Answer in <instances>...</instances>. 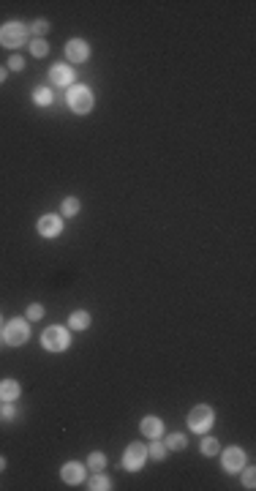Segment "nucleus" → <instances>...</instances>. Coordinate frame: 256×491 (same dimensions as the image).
<instances>
[{
    "instance_id": "nucleus-7",
    "label": "nucleus",
    "mask_w": 256,
    "mask_h": 491,
    "mask_svg": "<svg viewBox=\"0 0 256 491\" xmlns=\"http://www.w3.org/2000/svg\"><path fill=\"white\" fill-rule=\"evenodd\" d=\"M66 55H69L71 63H85V60L90 58V46H87L82 38H71V41L66 44Z\"/></svg>"
},
{
    "instance_id": "nucleus-8",
    "label": "nucleus",
    "mask_w": 256,
    "mask_h": 491,
    "mask_svg": "<svg viewBox=\"0 0 256 491\" xmlns=\"http://www.w3.org/2000/svg\"><path fill=\"white\" fill-rule=\"evenodd\" d=\"M245 464V453L240 448H226L224 450V469L226 472H240Z\"/></svg>"
},
{
    "instance_id": "nucleus-18",
    "label": "nucleus",
    "mask_w": 256,
    "mask_h": 491,
    "mask_svg": "<svg viewBox=\"0 0 256 491\" xmlns=\"http://www.w3.org/2000/svg\"><path fill=\"white\" fill-rule=\"evenodd\" d=\"M30 52H33V55H36V58H44L46 52H49V44H46L44 38H36V41L30 44Z\"/></svg>"
},
{
    "instance_id": "nucleus-24",
    "label": "nucleus",
    "mask_w": 256,
    "mask_h": 491,
    "mask_svg": "<svg viewBox=\"0 0 256 491\" xmlns=\"http://www.w3.org/2000/svg\"><path fill=\"white\" fill-rule=\"evenodd\" d=\"M46 30H49V22H46V19H38V22L33 25V33H36V36H44Z\"/></svg>"
},
{
    "instance_id": "nucleus-17",
    "label": "nucleus",
    "mask_w": 256,
    "mask_h": 491,
    "mask_svg": "<svg viewBox=\"0 0 256 491\" xmlns=\"http://www.w3.org/2000/svg\"><path fill=\"white\" fill-rule=\"evenodd\" d=\"M104 464H106V459H104V453H98V450H96V453H90V459H87V467L96 469V472L104 469Z\"/></svg>"
},
{
    "instance_id": "nucleus-25",
    "label": "nucleus",
    "mask_w": 256,
    "mask_h": 491,
    "mask_svg": "<svg viewBox=\"0 0 256 491\" xmlns=\"http://www.w3.org/2000/svg\"><path fill=\"white\" fill-rule=\"evenodd\" d=\"M9 69H14V71H22V69H25V60L19 58V55H14V58L9 60Z\"/></svg>"
},
{
    "instance_id": "nucleus-9",
    "label": "nucleus",
    "mask_w": 256,
    "mask_h": 491,
    "mask_svg": "<svg viewBox=\"0 0 256 491\" xmlns=\"http://www.w3.org/2000/svg\"><path fill=\"white\" fill-rule=\"evenodd\" d=\"M49 77H52V82L55 85H71L74 82V69L71 66H66V63H55L52 66V71H49Z\"/></svg>"
},
{
    "instance_id": "nucleus-10",
    "label": "nucleus",
    "mask_w": 256,
    "mask_h": 491,
    "mask_svg": "<svg viewBox=\"0 0 256 491\" xmlns=\"http://www.w3.org/2000/svg\"><path fill=\"white\" fill-rule=\"evenodd\" d=\"M60 477H63L66 483H82L85 480V467L77 461H69L63 469H60Z\"/></svg>"
},
{
    "instance_id": "nucleus-29",
    "label": "nucleus",
    "mask_w": 256,
    "mask_h": 491,
    "mask_svg": "<svg viewBox=\"0 0 256 491\" xmlns=\"http://www.w3.org/2000/svg\"><path fill=\"white\" fill-rule=\"evenodd\" d=\"M6 467V459H3V456H0V469H3Z\"/></svg>"
},
{
    "instance_id": "nucleus-23",
    "label": "nucleus",
    "mask_w": 256,
    "mask_h": 491,
    "mask_svg": "<svg viewBox=\"0 0 256 491\" xmlns=\"http://www.w3.org/2000/svg\"><path fill=\"white\" fill-rule=\"evenodd\" d=\"M41 314H44V306L41 303H33L28 308V319H41Z\"/></svg>"
},
{
    "instance_id": "nucleus-28",
    "label": "nucleus",
    "mask_w": 256,
    "mask_h": 491,
    "mask_svg": "<svg viewBox=\"0 0 256 491\" xmlns=\"http://www.w3.org/2000/svg\"><path fill=\"white\" fill-rule=\"evenodd\" d=\"M3 79H6V69L0 66V82H3Z\"/></svg>"
},
{
    "instance_id": "nucleus-16",
    "label": "nucleus",
    "mask_w": 256,
    "mask_h": 491,
    "mask_svg": "<svg viewBox=\"0 0 256 491\" xmlns=\"http://www.w3.org/2000/svg\"><path fill=\"white\" fill-rule=\"evenodd\" d=\"M33 101L36 104H52V90L49 87H36V93H33Z\"/></svg>"
},
{
    "instance_id": "nucleus-27",
    "label": "nucleus",
    "mask_w": 256,
    "mask_h": 491,
    "mask_svg": "<svg viewBox=\"0 0 256 491\" xmlns=\"http://www.w3.org/2000/svg\"><path fill=\"white\" fill-rule=\"evenodd\" d=\"M242 480H245V488H253V480H256V472H253V469H248V472H245V477H242Z\"/></svg>"
},
{
    "instance_id": "nucleus-12",
    "label": "nucleus",
    "mask_w": 256,
    "mask_h": 491,
    "mask_svg": "<svg viewBox=\"0 0 256 491\" xmlns=\"http://www.w3.org/2000/svg\"><path fill=\"white\" fill-rule=\"evenodd\" d=\"M38 232H41L44 238H55L60 232V219L57 216H41L38 219Z\"/></svg>"
},
{
    "instance_id": "nucleus-1",
    "label": "nucleus",
    "mask_w": 256,
    "mask_h": 491,
    "mask_svg": "<svg viewBox=\"0 0 256 491\" xmlns=\"http://www.w3.org/2000/svg\"><path fill=\"white\" fill-rule=\"evenodd\" d=\"M41 344H44V349H49V352H63V349H69V344H71V336L66 333V328L52 325V328L44 331Z\"/></svg>"
},
{
    "instance_id": "nucleus-4",
    "label": "nucleus",
    "mask_w": 256,
    "mask_h": 491,
    "mask_svg": "<svg viewBox=\"0 0 256 491\" xmlns=\"http://www.w3.org/2000/svg\"><path fill=\"white\" fill-rule=\"evenodd\" d=\"M213 426V409L210 407H194L191 415H188V428L191 431H207Z\"/></svg>"
},
{
    "instance_id": "nucleus-5",
    "label": "nucleus",
    "mask_w": 256,
    "mask_h": 491,
    "mask_svg": "<svg viewBox=\"0 0 256 491\" xmlns=\"http://www.w3.org/2000/svg\"><path fill=\"white\" fill-rule=\"evenodd\" d=\"M6 341H9L11 347H19V344H25V341L30 339V328H28V322H22V319H11L9 325H6Z\"/></svg>"
},
{
    "instance_id": "nucleus-11",
    "label": "nucleus",
    "mask_w": 256,
    "mask_h": 491,
    "mask_svg": "<svg viewBox=\"0 0 256 491\" xmlns=\"http://www.w3.org/2000/svg\"><path fill=\"white\" fill-rule=\"evenodd\" d=\"M142 434L147 437V440H158V437L164 434V423H161L156 415H150V418L142 420Z\"/></svg>"
},
{
    "instance_id": "nucleus-3",
    "label": "nucleus",
    "mask_w": 256,
    "mask_h": 491,
    "mask_svg": "<svg viewBox=\"0 0 256 491\" xmlns=\"http://www.w3.org/2000/svg\"><path fill=\"white\" fill-rule=\"evenodd\" d=\"M25 41H28V28L22 22H9L0 28V44L3 46L14 49V46H22Z\"/></svg>"
},
{
    "instance_id": "nucleus-14",
    "label": "nucleus",
    "mask_w": 256,
    "mask_h": 491,
    "mask_svg": "<svg viewBox=\"0 0 256 491\" xmlns=\"http://www.w3.org/2000/svg\"><path fill=\"white\" fill-rule=\"evenodd\" d=\"M69 322H71L74 331H85V328L90 325V314H87V311H74Z\"/></svg>"
},
{
    "instance_id": "nucleus-6",
    "label": "nucleus",
    "mask_w": 256,
    "mask_h": 491,
    "mask_svg": "<svg viewBox=\"0 0 256 491\" xmlns=\"http://www.w3.org/2000/svg\"><path fill=\"white\" fill-rule=\"evenodd\" d=\"M145 459H147V450L139 445V442H131V445L125 448V453H123V467L131 469V472H137V469H142Z\"/></svg>"
},
{
    "instance_id": "nucleus-30",
    "label": "nucleus",
    "mask_w": 256,
    "mask_h": 491,
    "mask_svg": "<svg viewBox=\"0 0 256 491\" xmlns=\"http://www.w3.org/2000/svg\"><path fill=\"white\" fill-rule=\"evenodd\" d=\"M0 319H3V317H0Z\"/></svg>"
},
{
    "instance_id": "nucleus-2",
    "label": "nucleus",
    "mask_w": 256,
    "mask_h": 491,
    "mask_svg": "<svg viewBox=\"0 0 256 491\" xmlns=\"http://www.w3.org/2000/svg\"><path fill=\"white\" fill-rule=\"evenodd\" d=\"M69 106H71L74 112H79V115H87V112L93 110V93H90V87L71 85V90H69Z\"/></svg>"
},
{
    "instance_id": "nucleus-21",
    "label": "nucleus",
    "mask_w": 256,
    "mask_h": 491,
    "mask_svg": "<svg viewBox=\"0 0 256 491\" xmlns=\"http://www.w3.org/2000/svg\"><path fill=\"white\" fill-rule=\"evenodd\" d=\"M218 440H205V442H202V453H205V456H215V453H218Z\"/></svg>"
},
{
    "instance_id": "nucleus-19",
    "label": "nucleus",
    "mask_w": 256,
    "mask_h": 491,
    "mask_svg": "<svg viewBox=\"0 0 256 491\" xmlns=\"http://www.w3.org/2000/svg\"><path fill=\"white\" fill-rule=\"evenodd\" d=\"M166 448L183 450V448H185V437H183V434H169V437H166Z\"/></svg>"
},
{
    "instance_id": "nucleus-15",
    "label": "nucleus",
    "mask_w": 256,
    "mask_h": 491,
    "mask_svg": "<svg viewBox=\"0 0 256 491\" xmlns=\"http://www.w3.org/2000/svg\"><path fill=\"white\" fill-rule=\"evenodd\" d=\"M87 488H93V491H106V488H112V480H109V477H104V475H96L90 483H87Z\"/></svg>"
},
{
    "instance_id": "nucleus-22",
    "label": "nucleus",
    "mask_w": 256,
    "mask_h": 491,
    "mask_svg": "<svg viewBox=\"0 0 256 491\" xmlns=\"http://www.w3.org/2000/svg\"><path fill=\"white\" fill-rule=\"evenodd\" d=\"M150 456H153V459H164V456H166V448L164 445H161V442H156V440H153V445H150Z\"/></svg>"
},
{
    "instance_id": "nucleus-26",
    "label": "nucleus",
    "mask_w": 256,
    "mask_h": 491,
    "mask_svg": "<svg viewBox=\"0 0 256 491\" xmlns=\"http://www.w3.org/2000/svg\"><path fill=\"white\" fill-rule=\"evenodd\" d=\"M14 415H17V409H14V401H6V407H3V418H14Z\"/></svg>"
},
{
    "instance_id": "nucleus-20",
    "label": "nucleus",
    "mask_w": 256,
    "mask_h": 491,
    "mask_svg": "<svg viewBox=\"0 0 256 491\" xmlns=\"http://www.w3.org/2000/svg\"><path fill=\"white\" fill-rule=\"evenodd\" d=\"M63 213H66V216H77V213H79V202L74 197H66L63 199Z\"/></svg>"
},
{
    "instance_id": "nucleus-13",
    "label": "nucleus",
    "mask_w": 256,
    "mask_h": 491,
    "mask_svg": "<svg viewBox=\"0 0 256 491\" xmlns=\"http://www.w3.org/2000/svg\"><path fill=\"white\" fill-rule=\"evenodd\" d=\"M0 399H3V401H14V399H19V385H17L14 379L0 382Z\"/></svg>"
}]
</instances>
